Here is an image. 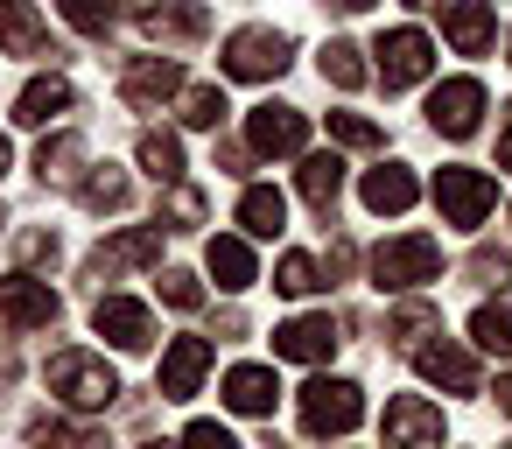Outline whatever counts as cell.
I'll return each mask as SVG.
<instances>
[{"mask_svg": "<svg viewBox=\"0 0 512 449\" xmlns=\"http://www.w3.org/2000/svg\"><path fill=\"white\" fill-rule=\"evenodd\" d=\"M491 204H498V183H491L484 169H463V162H449V169L435 176V211H442V225H456V232H477V225L491 218Z\"/></svg>", "mask_w": 512, "mask_h": 449, "instance_id": "5", "label": "cell"}, {"mask_svg": "<svg viewBox=\"0 0 512 449\" xmlns=\"http://www.w3.org/2000/svg\"><path fill=\"white\" fill-rule=\"evenodd\" d=\"M442 36L456 43V57H484L498 43V15L484 0H442Z\"/></svg>", "mask_w": 512, "mask_h": 449, "instance_id": "17", "label": "cell"}, {"mask_svg": "<svg viewBox=\"0 0 512 449\" xmlns=\"http://www.w3.org/2000/svg\"><path fill=\"white\" fill-rule=\"evenodd\" d=\"M246 148L253 155H302L309 148V113L302 106H253L246 113Z\"/></svg>", "mask_w": 512, "mask_h": 449, "instance_id": "9", "label": "cell"}, {"mask_svg": "<svg viewBox=\"0 0 512 449\" xmlns=\"http://www.w3.org/2000/svg\"><path fill=\"white\" fill-rule=\"evenodd\" d=\"M204 267H211V274H218V288H232V295L260 281L253 246H246V239H211V246H204Z\"/></svg>", "mask_w": 512, "mask_h": 449, "instance_id": "23", "label": "cell"}, {"mask_svg": "<svg viewBox=\"0 0 512 449\" xmlns=\"http://www.w3.org/2000/svg\"><path fill=\"white\" fill-rule=\"evenodd\" d=\"M407 8H442V0H407Z\"/></svg>", "mask_w": 512, "mask_h": 449, "instance_id": "47", "label": "cell"}, {"mask_svg": "<svg viewBox=\"0 0 512 449\" xmlns=\"http://www.w3.org/2000/svg\"><path fill=\"white\" fill-rule=\"evenodd\" d=\"M323 8H344V15H358V8H372V0H323Z\"/></svg>", "mask_w": 512, "mask_h": 449, "instance_id": "45", "label": "cell"}, {"mask_svg": "<svg viewBox=\"0 0 512 449\" xmlns=\"http://www.w3.org/2000/svg\"><path fill=\"white\" fill-rule=\"evenodd\" d=\"M358 421H365V393H358L351 379H309V386H302V435L344 442Z\"/></svg>", "mask_w": 512, "mask_h": 449, "instance_id": "4", "label": "cell"}, {"mask_svg": "<svg viewBox=\"0 0 512 449\" xmlns=\"http://www.w3.org/2000/svg\"><path fill=\"white\" fill-rule=\"evenodd\" d=\"M428 127H435L442 141H470V134L484 127V85H477V78H442V85L428 92Z\"/></svg>", "mask_w": 512, "mask_h": 449, "instance_id": "8", "label": "cell"}, {"mask_svg": "<svg viewBox=\"0 0 512 449\" xmlns=\"http://www.w3.org/2000/svg\"><path fill=\"white\" fill-rule=\"evenodd\" d=\"M57 8H64V22L78 36H106L113 29V0H57Z\"/></svg>", "mask_w": 512, "mask_h": 449, "instance_id": "36", "label": "cell"}, {"mask_svg": "<svg viewBox=\"0 0 512 449\" xmlns=\"http://www.w3.org/2000/svg\"><path fill=\"white\" fill-rule=\"evenodd\" d=\"M148 449H169V442H148Z\"/></svg>", "mask_w": 512, "mask_h": 449, "instance_id": "48", "label": "cell"}, {"mask_svg": "<svg viewBox=\"0 0 512 449\" xmlns=\"http://www.w3.org/2000/svg\"><path fill=\"white\" fill-rule=\"evenodd\" d=\"M372 57H379V85H386V92H407V85H421V78L435 71V43H428L421 29H386V36L372 43Z\"/></svg>", "mask_w": 512, "mask_h": 449, "instance_id": "7", "label": "cell"}, {"mask_svg": "<svg viewBox=\"0 0 512 449\" xmlns=\"http://www.w3.org/2000/svg\"><path fill=\"white\" fill-rule=\"evenodd\" d=\"M0 50L8 57H57L50 22L36 15V0H0Z\"/></svg>", "mask_w": 512, "mask_h": 449, "instance_id": "18", "label": "cell"}, {"mask_svg": "<svg viewBox=\"0 0 512 449\" xmlns=\"http://www.w3.org/2000/svg\"><path fill=\"white\" fill-rule=\"evenodd\" d=\"M505 449H512V442H505Z\"/></svg>", "mask_w": 512, "mask_h": 449, "instance_id": "49", "label": "cell"}, {"mask_svg": "<svg viewBox=\"0 0 512 449\" xmlns=\"http://www.w3.org/2000/svg\"><path fill=\"white\" fill-rule=\"evenodd\" d=\"M232 106H225V92L218 85H190L183 92V127H197V134H218V120H225Z\"/></svg>", "mask_w": 512, "mask_h": 449, "instance_id": "32", "label": "cell"}, {"mask_svg": "<svg viewBox=\"0 0 512 449\" xmlns=\"http://www.w3.org/2000/svg\"><path fill=\"white\" fill-rule=\"evenodd\" d=\"M22 260H57V232H29L22 239Z\"/></svg>", "mask_w": 512, "mask_h": 449, "instance_id": "42", "label": "cell"}, {"mask_svg": "<svg viewBox=\"0 0 512 449\" xmlns=\"http://www.w3.org/2000/svg\"><path fill=\"white\" fill-rule=\"evenodd\" d=\"M36 176H43L50 190H85V141H78V134L43 141V148H36Z\"/></svg>", "mask_w": 512, "mask_h": 449, "instance_id": "22", "label": "cell"}, {"mask_svg": "<svg viewBox=\"0 0 512 449\" xmlns=\"http://www.w3.org/2000/svg\"><path fill=\"white\" fill-rule=\"evenodd\" d=\"M428 281H442V246H435L428 232H400V239H379V246H372V288L414 295V288H428Z\"/></svg>", "mask_w": 512, "mask_h": 449, "instance_id": "1", "label": "cell"}, {"mask_svg": "<svg viewBox=\"0 0 512 449\" xmlns=\"http://www.w3.org/2000/svg\"><path fill=\"white\" fill-rule=\"evenodd\" d=\"M29 435H36L43 449H113V442H106V428H78V421H50V414H36V421H29Z\"/></svg>", "mask_w": 512, "mask_h": 449, "instance_id": "28", "label": "cell"}, {"mask_svg": "<svg viewBox=\"0 0 512 449\" xmlns=\"http://www.w3.org/2000/svg\"><path fill=\"white\" fill-rule=\"evenodd\" d=\"M162 225H169V232H190V225H204V190H190V183H169V197H162Z\"/></svg>", "mask_w": 512, "mask_h": 449, "instance_id": "34", "label": "cell"}, {"mask_svg": "<svg viewBox=\"0 0 512 449\" xmlns=\"http://www.w3.org/2000/svg\"><path fill=\"white\" fill-rule=\"evenodd\" d=\"M379 442L386 449H442V407L428 393H393L386 421H379Z\"/></svg>", "mask_w": 512, "mask_h": 449, "instance_id": "6", "label": "cell"}, {"mask_svg": "<svg viewBox=\"0 0 512 449\" xmlns=\"http://www.w3.org/2000/svg\"><path fill=\"white\" fill-rule=\"evenodd\" d=\"M330 141H337V148H386V134H379L365 113H330Z\"/></svg>", "mask_w": 512, "mask_h": 449, "instance_id": "37", "label": "cell"}, {"mask_svg": "<svg viewBox=\"0 0 512 449\" xmlns=\"http://www.w3.org/2000/svg\"><path fill=\"white\" fill-rule=\"evenodd\" d=\"M470 344H477V351L512 358V295H491V302H477V309H470Z\"/></svg>", "mask_w": 512, "mask_h": 449, "instance_id": "24", "label": "cell"}, {"mask_svg": "<svg viewBox=\"0 0 512 449\" xmlns=\"http://www.w3.org/2000/svg\"><path fill=\"white\" fill-rule=\"evenodd\" d=\"M162 302H169V309H197V302H204V288H197V274H183V267H169V274H162Z\"/></svg>", "mask_w": 512, "mask_h": 449, "instance_id": "38", "label": "cell"}, {"mask_svg": "<svg viewBox=\"0 0 512 449\" xmlns=\"http://www.w3.org/2000/svg\"><path fill=\"white\" fill-rule=\"evenodd\" d=\"M176 92H190L183 71H176V57H134V64L120 71V99H127V106H162V99H176Z\"/></svg>", "mask_w": 512, "mask_h": 449, "instance_id": "14", "label": "cell"}, {"mask_svg": "<svg viewBox=\"0 0 512 449\" xmlns=\"http://www.w3.org/2000/svg\"><path fill=\"white\" fill-rule=\"evenodd\" d=\"M141 169H148L155 183H176V176H183V141H176V134H141Z\"/></svg>", "mask_w": 512, "mask_h": 449, "instance_id": "33", "label": "cell"}, {"mask_svg": "<svg viewBox=\"0 0 512 449\" xmlns=\"http://www.w3.org/2000/svg\"><path fill=\"white\" fill-rule=\"evenodd\" d=\"M498 162L512 169V106H505V127H498Z\"/></svg>", "mask_w": 512, "mask_h": 449, "instance_id": "43", "label": "cell"}, {"mask_svg": "<svg viewBox=\"0 0 512 449\" xmlns=\"http://www.w3.org/2000/svg\"><path fill=\"white\" fill-rule=\"evenodd\" d=\"M386 337H393V351H407V358H414L428 337H442V323H435V309H428V302H400V309L386 316Z\"/></svg>", "mask_w": 512, "mask_h": 449, "instance_id": "26", "label": "cell"}, {"mask_svg": "<svg viewBox=\"0 0 512 449\" xmlns=\"http://www.w3.org/2000/svg\"><path fill=\"white\" fill-rule=\"evenodd\" d=\"M274 400H281L274 365H232L225 372V407L232 414H274Z\"/></svg>", "mask_w": 512, "mask_h": 449, "instance_id": "21", "label": "cell"}, {"mask_svg": "<svg viewBox=\"0 0 512 449\" xmlns=\"http://www.w3.org/2000/svg\"><path fill=\"white\" fill-rule=\"evenodd\" d=\"M274 288H281V295H316V288H323V267H316L309 253H281Z\"/></svg>", "mask_w": 512, "mask_h": 449, "instance_id": "35", "label": "cell"}, {"mask_svg": "<svg viewBox=\"0 0 512 449\" xmlns=\"http://www.w3.org/2000/svg\"><path fill=\"white\" fill-rule=\"evenodd\" d=\"M204 372H211V337H176V344L162 351L155 386H162V400H190V393L204 386Z\"/></svg>", "mask_w": 512, "mask_h": 449, "instance_id": "13", "label": "cell"}, {"mask_svg": "<svg viewBox=\"0 0 512 449\" xmlns=\"http://www.w3.org/2000/svg\"><path fill=\"white\" fill-rule=\"evenodd\" d=\"M71 106H78L71 78H29V85H22V99H15V120H22V127H57Z\"/></svg>", "mask_w": 512, "mask_h": 449, "instance_id": "20", "label": "cell"}, {"mask_svg": "<svg viewBox=\"0 0 512 449\" xmlns=\"http://www.w3.org/2000/svg\"><path fill=\"white\" fill-rule=\"evenodd\" d=\"M169 8H176V0H120V15H127V22H141V29H148L155 15H169Z\"/></svg>", "mask_w": 512, "mask_h": 449, "instance_id": "41", "label": "cell"}, {"mask_svg": "<svg viewBox=\"0 0 512 449\" xmlns=\"http://www.w3.org/2000/svg\"><path fill=\"white\" fill-rule=\"evenodd\" d=\"M43 379H50V393H57L64 407H78V414H99V407H113V393H120V372H113L106 358H92V351H57Z\"/></svg>", "mask_w": 512, "mask_h": 449, "instance_id": "3", "label": "cell"}, {"mask_svg": "<svg viewBox=\"0 0 512 449\" xmlns=\"http://www.w3.org/2000/svg\"><path fill=\"white\" fill-rule=\"evenodd\" d=\"M302 197H309L316 211H337V197H344V162H337V155H302Z\"/></svg>", "mask_w": 512, "mask_h": 449, "instance_id": "27", "label": "cell"}, {"mask_svg": "<svg viewBox=\"0 0 512 449\" xmlns=\"http://www.w3.org/2000/svg\"><path fill=\"white\" fill-rule=\"evenodd\" d=\"M183 449H239V435L218 428V421H190V428H183Z\"/></svg>", "mask_w": 512, "mask_h": 449, "instance_id": "39", "label": "cell"}, {"mask_svg": "<svg viewBox=\"0 0 512 449\" xmlns=\"http://www.w3.org/2000/svg\"><path fill=\"white\" fill-rule=\"evenodd\" d=\"M162 260V225H127V232H113L99 253H92V274L106 281V274H134V267H155Z\"/></svg>", "mask_w": 512, "mask_h": 449, "instance_id": "12", "label": "cell"}, {"mask_svg": "<svg viewBox=\"0 0 512 449\" xmlns=\"http://www.w3.org/2000/svg\"><path fill=\"white\" fill-rule=\"evenodd\" d=\"M470 274H477V281H505V274H512V260H505V253H491V246H477V253H470Z\"/></svg>", "mask_w": 512, "mask_h": 449, "instance_id": "40", "label": "cell"}, {"mask_svg": "<svg viewBox=\"0 0 512 449\" xmlns=\"http://www.w3.org/2000/svg\"><path fill=\"white\" fill-rule=\"evenodd\" d=\"M0 176H8V134H0Z\"/></svg>", "mask_w": 512, "mask_h": 449, "instance_id": "46", "label": "cell"}, {"mask_svg": "<svg viewBox=\"0 0 512 449\" xmlns=\"http://www.w3.org/2000/svg\"><path fill=\"white\" fill-rule=\"evenodd\" d=\"M358 57H365V50H358V43H344V36H337V43H323V78H330L337 92H358V85H365V64H358Z\"/></svg>", "mask_w": 512, "mask_h": 449, "instance_id": "31", "label": "cell"}, {"mask_svg": "<svg viewBox=\"0 0 512 449\" xmlns=\"http://www.w3.org/2000/svg\"><path fill=\"white\" fill-rule=\"evenodd\" d=\"M414 372H421L428 386H449V393H477V386H484V379H477V358H470L463 344H449V337L421 344V351H414Z\"/></svg>", "mask_w": 512, "mask_h": 449, "instance_id": "16", "label": "cell"}, {"mask_svg": "<svg viewBox=\"0 0 512 449\" xmlns=\"http://www.w3.org/2000/svg\"><path fill=\"white\" fill-rule=\"evenodd\" d=\"M92 330H99L113 351H148V344H155V316H148V302H134V295H99V302H92Z\"/></svg>", "mask_w": 512, "mask_h": 449, "instance_id": "11", "label": "cell"}, {"mask_svg": "<svg viewBox=\"0 0 512 449\" xmlns=\"http://www.w3.org/2000/svg\"><path fill=\"white\" fill-rule=\"evenodd\" d=\"M127 197H134V190H127V169H113V162H106V169H92V176H85V190H78V204H85V211H127Z\"/></svg>", "mask_w": 512, "mask_h": 449, "instance_id": "30", "label": "cell"}, {"mask_svg": "<svg viewBox=\"0 0 512 449\" xmlns=\"http://www.w3.org/2000/svg\"><path fill=\"white\" fill-rule=\"evenodd\" d=\"M211 29V15H204V0H176L169 15H155L148 22V36H162V43H197Z\"/></svg>", "mask_w": 512, "mask_h": 449, "instance_id": "29", "label": "cell"}, {"mask_svg": "<svg viewBox=\"0 0 512 449\" xmlns=\"http://www.w3.org/2000/svg\"><path fill=\"white\" fill-rule=\"evenodd\" d=\"M414 197H421V183H414L407 162H379V169H365V211L400 218V211H414Z\"/></svg>", "mask_w": 512, "mask_h": 449, "instance_id": "19", "label": "cell"}, {"mask_svg": "<svg viewBox=\"0 0 512 449\" xmlns=\"http://www.w3.org/2000/svg\"><path fill=\"white\" fill-rule=\"evenodd\" d=\"M330 351H337V323L330 316H288L274 330V358H288V365H323Z\"/></svg>", "mask_w": 512, "mask_h": 449, "instance_id": "15", "label": "cell"}, {"mask_svg": "<svg viewBox=\"0 0 512 449\" xmlns=\"http://www.w3.org/2000/svg\"><path fill=\"white\" fill-rule=\"evenodd\" d=\"M218 64H225V78H239V85H267V78H281V71L295 64V36H288V29H267V22L232 29L225 50H218Z\"/></svg>", "mask_w": 512, "mask_h": 449, "instance_id": "2", "label": "cell"}, {"mask_svg": "<svg viewBox=\"0 0 512 449\" xmlns=\"http://www.w3.org/2000/svg\"><path fill=\"white\" fill-rule=\"evenodd\" d=\"M239 225H246L253 239H274V232L288 225V197H281V190H267V183H253V190L239 197Z\"/></svg>", "mask_w": 512, "mask_h": 449, "instance_id": "25", "label": "cell"}, {"mask_svg": "<svg viewBox=\"0 0 512 449\" xmlns=\"http://www.w3.org/2000/svg\"><path fill=\"white\" fill-rule=\"evenodd\" d=\"M57 316H64V302H57L50 281H36V274H8V281H0V323H8V330H50Z\"/></svg>", "mask_w": 512, "mask_h": 449, "instance_id": "10", "label": "cell"}, {"mask_svg": "<svg viewBox=\"0 0 512 449\" xmlns=\"http://www.w3.org/2000/svg\"><path fill=\"white\" fill-rule=\"evenodd\" d=\"M498 414H512V372L498 379Z\"/></svg>", "mask_w": 512, "mask_h": 449, "instance_id": "44", "label": "cell"}]
</instances>
